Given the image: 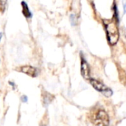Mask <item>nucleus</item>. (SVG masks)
I'll use <instances>...</instances> for the list:
<instances>
[{
    "label": "nucleus",
    "mask_w": 126,
    "mask_h": 126,
    "mask_svg": "<svg viewBox=\"0 0 126 126\" xmlns=\"http://www.w3.org/2000/svg\"><path fill=\"white\" fill-rule=\"evenodd\" d=\"M1 35H2V33H0V40H1V36H2Z\"/></svg>",
    "instance_id": "ddd939ff"
},
{
    "label": "nucleus",
    "mask_w": 126,
    "mask_h": 126,
    "mask_svg": "<svg viewBox=\"0 0 126 126\" xmlns=\"http://www.w3.org/2000/svg\"><path fill=\"white\" fill-rule=\"evenodd\" d=\"M0 4H3V5H1L0 6V9H1V10L2 11V12H4V10H5V7H6V4H7V1H0Z\"/></svg>",
    "instance_id": "1a4fd4ad"
},
{
    "label": "nucleus",
    "mask_w": 126,
    "mask_h": 126,
    "mask_svg": "<svg viewBox=\"0 0 126 126\" xmlns=\"http://www.w3.org/2000/svg\"><path fill=\"white\" fill-rule=\"evenodd\" d=\"M21 6H22V13L24 16L25 18H30L32 16V14L27 4V2L25 1H21Z\"/></svg>",
    "instance_id": "423d86ee"
},
{
    "label": "nucleus",
    "mask_w": 126,
    "mask_h": 126,
    "mask_svg": "<svg viewBox=\"0 0 126 126\" xmlns=\"http://www.w3.org/2000/svg\"><path fill=\"white\" fill-rule=\"evenodd\" d=\"M90 83L97 91L103 93V95H105L106 97H111L113 94V92L111 89L106 87L103 83L95 79H90Z\"/></svg>",
    "instance_id": "7ed1b4c3"
},
{
    "label": "nucleus",
    "mask_w": 126,
    "mask_h": 126,
    "mask_svg": "<svg viewBox=\"0 0 126 126\" xmlns=\"http://www.w3.org/2000/svg\"><path fill=\"white\" fill-rule=\"evenodd\" d=\"M21 101L22 102H24V103H26L27 101V96H25V95H23L22 97H21Z\"/></svg>",
    "instance_id": "9b49d317"
},
{
    "label": "nucleus",
    "mask_w": 126,
    "mask_h": 126,
    "mask_svg": "<svg viewBox=\"0 0 126 126\" xmlns=\"http://www.w3.org/2000/svg\"><path fill=\"white\" fill-rule=\"evenodd\" d=\"M93 125L94 126H109V117L108 114L103 110L98 111L94 119Z\"/></svg>",
    "instance_id": "f03ea898"
},
{
    "label": "nucleus",
    "mask_w": 126,
    "mask_h": 126,
    "mask_svg": "<svg viewBox=\"0 0 126 126\" xmlns=\"http://www.w3.org/2000/svg\"><path fill=\"white\" fill-rule=\"evenodd\" d=\"M70 20H71V22L72 24V25H75L77 24V18L75 17V15H71V18H70Z\"/></svg>",
    "instance_id": "6e6552de"
},
{
    "label": "nucleus",
    "mask_w": 126,
    "mask_h": 126,
    "mask_svg": "<svg viewBox=\"0 0 126 126\" xmlns=\"http://www.w3.org/2000/svg\"><path fill=\"white\" fill-rule=\"evenodd\" d=\"M18 70L21 72H23V73L32 77V78H35L38 74V69L35 67L30 66V65L21 66L18 69Z\"/></svg>",
    "instance_id": "20e7f679"
},
{
    "label": "nucleus",
    "mask_w": 126,
    "mask_h": 126,
    "mask_svg": "<svg viewBox=\"0 0 126 126\" xmlns=\"http://www.w3.org/2000/svg\"><path fill=\"white\" fill-rule=\"evenodd\" d=\"M81 75L86 80L90 78L89 66L86 61L83 57H81Z\"/></svg>",
    "instance_id": "39448f33"
},
{
    "label": "nucleus",
    "mask_w": 126,
    "mask_h": 126,
    "mask_svg": "<svg viewBox=\"0 0 126 126\" xmlns=\"http://www.w3.org/2000/svg\"><path fill=\"white\" fill-rule=\"evenodd\" d=\"M104 26L107 33V37L109 43L111 45L117 44L119 39V30L115 21L114 20H104Z\"/></svg>",
    "instance_id": "f257e3e1"
},
{
    "label": "nucleus",
    "mask_w": 126,
    "mask_h": 126,
    "mask_svg": "<svg viewBox=\"0 0 126 126\" xmlns=\"http://www.w3.org/2000/svg\"><path fill=\"white\" fill-rule=\"evenodd\" d=\"M123 8H124V13H126V1L123 2Z\"/></svg>",
    "instance_id": "f8f14e48"
},
{
    "label": "nucleus",
    "mask_w": 126,
    "mask_h": 126,
    "mask_svg": "<svg viewBox=\"0 0 126 126\" xmlns=\"http://www.w3.org/2000/svg\"><path fill=\"white\" fill-rule=\"evenodd\" d=\"M114 18L115 19H117V21H119V18H118V12H117V6L114 4Z\"/></svg>",
    "instance_id": "9d476101"
},
{
    "label": "nucleus",
    "mask_w": 126,
    "mask_h": 126,
    "mask_svg": "<svg viewBox=\"0 0 126 126\" xmlns=\"http://www.w3.org/2000/svg\"><path fill=\"white\" fill-rule=\"evenodd\" d=\"M52 100H53V96L51 94H49L47 92H45L43 94V103L45 106H48L52 102Z\"/></svg>",
    "instance_id": "0eeeda50"
}]
</instances>
